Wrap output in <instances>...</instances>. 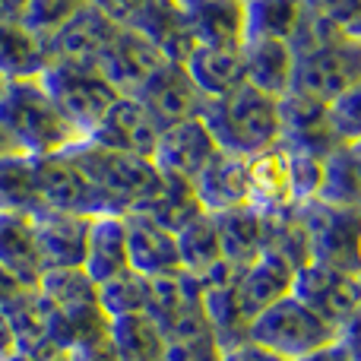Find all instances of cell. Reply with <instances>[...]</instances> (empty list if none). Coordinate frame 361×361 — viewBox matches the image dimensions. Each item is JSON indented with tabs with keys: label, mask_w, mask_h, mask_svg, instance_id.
<instances>
[{
	"label": "cell",
	"mask_w": 361,
	"mask_h": 361,
	"mask_svg": "<svg viewBox=\"0 0 361 361\" xmlns=\"http://www.w3.org/2000/svg\"><path fill=\"white\" fill-rule=\"evenodd\" d=\"M247 178H250V206H257L263 212H279L295 206L288 169H286V152L282 149L247 159Z\"/></svg>",
	"instance_id": "cell-29"
},
{
	"label": "cell",
	"mask_w": 361,
	"mask_h": 361,
	"mask_svg": "<svg viewBox=\"0 0 361 361\" xmlns=\"http://www.w3.org/2000/svg\"><path fill=\"white\" fill-rule=\"evenodd\" d=\"M124 231H127V260L130 269L140 276H159L180 269L178 263V238L171 228L159 225L146 212H127L124 216Z\"/></svg>",
	"instance_id": "cell-18"
},
{
	"label": "cell",
	"mask_w": 361,
	"mask_h": 361,
	"mask_svg": "<svg viewBox=\"0 0 361 361\" xmlns=\"http://www.w3.org/2000/svg\"><path fill=\"white\" fill-rule=\"evenodd\" d=\"M48 67V54H44V42L29 32L19 19L0 16V76L10 80H29V76H42Z\"/></svg>",
	"instance_id": "cell-26"
},
{
	"label": "cell",
	"mask_w": 361,
	"mask_h": 361,
	"mask_svg": "<svg viewBox=\"0 0 361 361\" xmlns=\"http://www.w3.org/2000/svg\"><path fill=\"white\" fill-rule=\"evenodd\" d=\"M86 4L89 0H19V23L44 42Z\"/></svg>",
	"instance_id": "cell-34"
},
{
	"label": "cell",
	"mask_w": 361,
	"mask_h": 361,
	"mask_svg": "<svg viewBox=\"0 0 361 361\" xmlns=\"http://www.w3.org/2000/svg\"><path fill=\"white\" fill-rule=\"evenodd\" d=\"M307 241V257L343 269H358V209H339L320 200L295 206Z\"/></svg>",
	"instance_id": "cell-8"
},
{
	"label": "cell",
	"mask_w": 361,
	"mask_h": 361,
	"mask_svg": "<svg viewBox=\"0 0 361 361\" xmlns=\"http://www.w3.org/2000/svg\"><path fill=\"white\" fill-rule=\"evenodd\" d=\"M193 193H197L203 212H228L238 206H250V178H247V159L219 152L203 175L193 180Z\"/></svg>",
	"instance_id": "cell-22"
},
{
	"label": "cell",
	"mask_w": 361,
	"mask_h": 361,
	"mask_svg": "<svg viewBox=\"0 0 361 361\" xmlns=\"http://www.w3.org/2000/svg\"><path fill=\"white\" fill-rule=\"evenodd\" d=\"M95 301H99L102 314H105L108 320L146 314V276L127 269V273L95 286Z\"/></svg>",
	"instance_id": "cell-33"
},
{
	"label": "cell",
	"mask_w": 361,
	"mask_h": 361,
	"mask_svg": "<svg viewBox=\"0 0 361 361\" xmlns=\"http://www.w3.org/2000/svg\"><path fill=\"white\" fill-rule=\"evenodd\" d=\"M358 99H361V86L345 92L343 99H336L333 105H326V118H330V127L339 143H358V127H361Z\"/></svg>",
	"instance_id": "cell-35"
},
{
	"label": "cell",
	"mask_w": 361,
	"mask_h": 361,
	"mask_svg": "<svg viewBox=\"0 0 361 361\" xmlns=\"http://www.w3.org/2000/svg\"><path fill=\"white\" fill-rule=\"evenodd\" d=\"M216 156H219V146L212 140V133L206 130V124L200 118H190L159 130L149 162L156 165L159 175L180 178L187 184H193Z\"/></svg>",
	"instance_id": "cell-11"
},
{
	"label": "cell",
	"mask_w": 361,
	"mask_h": 361,
	"mask_svg": "<svg viewBox=\"0 0 361 361\" xmlns=\"http://www.w3.org/2000/svg\"><path fill=\"white\" fill-rule=\"evenodd\" d=\"M133 99L146 108V114L152 118V124H156L159 130H165V127H171V124H180V121L200 118L203 105H206L200 89L193 86V80L187 76L184 63H175V61H165Z\"/></svg>",
	"instance_id": "cell-12"
},
{
	"label": "cell",
	"mask_w": 361,
	"mask_h": 361,
	"mask_svg": "<svg viewBox=\"0 0 361 361\" xmlns=\"http://www.w3.org/2000/svg\"><path fill=\"white\" fill-rule=\"evenodd\" d=\"M295 269L298 267L273 247H263L247 267L238 269L231 279V292H235V301L244 311V317L250 320L257 311H263L276 298L292 292Z\"/></svg>",
	"instance_id": "cell-15"
},
{
	"label": "cell",
	"mask_w": 361,
	"mask_h": 361,
	"mask_svg": "<svg viewBox=\"0 0 361 361\" xmlns=\"http://www.w3.org/2000/svg\"><path fill=\"white\" fill-rule=\"evenodd\" d=\"M6 152H13V146L6 143V137H4V133H0V156H6Z\"/></svg>",
	"instance_id": "cell-42"
},
{
	"label": "cell",
	"mask_w": 361,
	"mask_h": 361,
	"mask_svg": "<svg viewBox=\"0 0 361 361\" xmlns=\"http://www.w3.org/2000/svg\"><path fill=\"white\" fill-rule=\"evenodd\" d=\"M95 10H102L114 25L121 29H137L140 19L146 16V10L152 6V0H89Z\"/></svg>",
	"instance_id": "cell-36"
},
{
	"label": "cell",
	"mask_w": 361,
	"mask_h": 361,
	"mask_svg": "<svg viewBox=\"0 0 361 361\" xmlns=\"http://www.w3.org/2000/svg\"><path fill=\"white\" fill-rule=\"evenodd\" d=\"M339 333L343 330H336L330 320H324L317 311H311L298 295L288 292L250 317L244 343L257 345V349L269 352V355L282 361H295L307 355V352L320 349V345L333 343Z\"/></svg>",
	"instance_id": "cell-3"
},
{
	"label": "cell",
	"mask_w": 361,
	"mask_h": 361,
	"mask_svg": "<svg viewBox=\"0 0 361 361\" xmlns=\"http://www.w3.org/2000/svg\"><path fill=\"white\" fill-rule=\"evenodd\" d=\"M0 273L19 288H35L44 276V260L32 216L0 212Z\"/></svg>",
	"instance_id": "cell-20"
},
{
	"label": "cell",
	"mask_w": 361,
	"mask_h": 361,
	"mask_svg": "<svg viewBox=\"0 0 361 361\" xmlns=\"http://www.w3.org/2000/svg\"><path fill=\"white\" fill-rule=\"evenodd\" d=\"M219 361H282V358L269 355V352L257 349V345H250V343H238V345H228V349H222Z\"/></svg>",
	"instance_id": "cell-38"
},
{
	"label": "cell",
	"mask_w": 361,
	"mask_h": 361,
	"mask_svg": "<svg viewBox=\"0 0 361 361\" xmlns=\"http://www.w3.org/2000/svg\"><path fill=\"white\" fill-rule=\"evenodd\" d=\"M361 86V48L358 38H339L295 54L292 92L301 99L333 105L345 92Z\"/></svg>",
	"instance_id": "cell-5"
},
{
	"label": "cell",
	"mask_w": 361,
	"mask_h": 361,
	"mask_svg": "<svg viewBox=\"0 0 361 361\" xmlns=\"http://www.w3.org/2000/svg\"><path fill=\"white\" fill-rule=\"evenodd\" d=\"M89 219L92 216H73V212H54V209L32 212V228H35V238H38L44 273L48 269H80L82 267Z\"/></svg>",
	"instance_id": "cell-17"
},
{
	"label": "cell",
	"mask_w": 361,
	"mask_h": 361,
	"mask_svg": "<svg viewBox=\"0 0 361 361\" xmlns=\"http://www.w3.org/2000/svg\"><path fill=\"white\" fill-rule=\"evenodd\" d=\"M19 355V339L13 330V320L6 317V311L0 307V361H13Z\"/></svg>",
	"instance_id": "cell-39"
},
{
	"label": "cell",
	"mask_w": 361,
	"mask_h": 361,
	"mask_svg": "<svg viewBox=\"0 0 361 361\" xmlns=\"http://www.w3.org/2000/svg\"><path fill=\"white\" fill-rule=\"evenodd\" d=\"M137 212H146V216L156 219L159 225L178 231L180 225H187L193 216H200L203 206H200L197 193H193V184H187V180H180V178L159 175V184L152 187L149 197L137 206Z\"/></svg>",
	"instance_id": "cell-31"
},
{
	"label": "cell",
	"mask_w": 361,
	"mask_h": 361,
	"mask_svg": "<svg viewBox=\"0 0 361 361\" xmlns=\"http://www.w3.org/2000/svg\"><path fill=\"white\" fill-rule=\"evenodd\" d=\"M4 86H6V80H4V76H0V92H4Z\"/></svg>",
	"instance_id": "cell-43"
},
{
	"label": "cell",
	"mask_w": 361,
	"mask_h": 361,
	"mask_svg": "<svg viewBox=\"0 0 361 361\" xmlns=\"http://www.w3.org/2000/svg\"><path fill=\"white\" fill-rule=\"evenodd\" d=\"M178 238V263L184 273H190L193 279H203L206 273H212L216 267H222V247H219V231L212 212H200L187 225H180L175 231Z\"/></svg>",
	"instance_id": "cell-28"
},
{
	"label": "cell",
	"mask_w": 361,
	"mask_h": 361,
	"mask_svg": "<svg viewBox=\"0 0 361 361\" xmlns=\"http://www.w3.org/2000/svg\"><path fill=\"white\" fill-rule=\"evenodd\" d=\"M0 133L13 152H23L32 159L57 156L82 143L54 99L48 95L42 76L29 80H10L0 92Z\"/></svg>",
	"instance_id": "cell-1"
},
{
	"label": "cell",
	"mask_w": 361,
	"mask_h": 361,
	"mask_svg": "<svg viewBox=\"0 0 361 361\" xmlns=\"http://www.w3.org/2000/svg\"><path fill=\"white\" fill-rule=\"evenodd\" d=\"M82 273L92 286L114 279V276L127 273L130 260H127V231L124 216H92L89 219V235L86 250H82Z\"/></svg>",
	"instance_id": "cell-23"
},
{
	"label": "cell",
	"mask_w": 361,
	"mask_h": 361,
	"mask_svg": "<svg viewBox=\"0 0 361 361\" xmlns=\"http://www.w3.org/2000/svg\"><path fill=\"white\" fill-rule=\"evenodd\" d=\"M42 82L61 114L73 124L80 137H86L102 114L118 102V89L99 73V67H82V63H48L42 70Z\"/></svg>",
	"instance_id": "cell-6"
},
{
	"label": "cell",
	"mask_w": 361,
	"mask_h": 361,
	"mask_svg": "<svg viewBox=\"0 0 361 361\" xmlns=\"http://www.w3.org/2000/svg\"><path fill=\"white\" fill-rule=\"evenodd\" d=\"M244 10V38H276L295 42L307 13V0H241Z\"/></svg>",
	"instance_id": "cell-25"
},
{
	"label": "cell",
	"mask_w": 361,
	"mask_h": 361,
	"mask_svg": "<svg viewBox=\"0 0 361 361\" xmlns=\"http://www.w3.org/2000/svg\"><path fill=\"white\" fill-rule=\"evenodd\" d=\"M13 361H70L67 352H38V355H16Z\"/></svg>",
	"instance_id": "cell-40"
},
{
	"label": "cell",
	"mask_w": 361,
	"mask_h": 361,
	"mask_svg": "<svg viewBox=\"0 0 361 361\" xmlns=\"http://www.w3.org/2000/svg\"><path fill=\"white\" fill-rule=\"evenodd\" d=\"M295 361H358V345H355V326L343 330L333 343L320 345V349L307 352V355L295 358Z\"/></svg>",
	"instance_id": "cell-37"
},
{
	"label": "cell",
	"mask_w": 361,
	"mask_h": 361,
	"mask_svg": "<svg viewBox=\"0 0 361 361\" xmlns=\"http://www.w3.org/2000/svg\"><path fill=\"white\" fill-rule=\"evenodd\" d=\"M279 102L260 89L247 86L235 89L225 99H212L203 105L200 121L212 133L219 152L238 159H257L263 152L279 149L282 140V114Z\"/></svg>",
	"instance_id": "cell-2"
},
{
	"label": "cell",
	"mask_w": 361,
	"mask_h": 361,
	"mask_svg": "<svg viewBox=\"0 0 361 361\" xmlns=\"http://www.w3.org/2000/svg\"><path fill=\"white\" fill-rule=\"evenodd\" d=\"M82 140L92 146H102V149H111V152L152 159V149H156V140H159V127L152 124L146 108L140 105L133 95H118V102L102 114V121Z\"/></svg>",
	"instance_id": "cell-13"
},
{
	"label": "cell",
	"mask_w": 361,
	"mask_h": 361,
	"mask_svg": "<svg viewBox=\"0 0 361 361\" xmlns=\"http://www.w3.org/2000/svg\"><path fill=\"white\" fill-rule=\"evenodd\" d=\"M108 339H111L118 361H162L165 358V333L149 314L108 320Z\"/></svg>",
	"instance_id": "cell-30"
},
{
	"label": "cell",
	"mask_w": 361,
	"mask_h": 361,
	"mask_svg": "<svg viewBox=\"0 0 361 361\" xmlns=\"http://www.w3.org/2000/svg\"><path fill=\"white\" fill-rule=\"evenodd\" d=\"M16 292H19V286H16V282H10L4 273H0V307H4L6 301H10Z\"/></svg>",
	"instance_id": "cell-41"
},
{
	"label": "cell",
	"mask_w": 361,
	"mask_h": 361,
	"mask_svg": "<svg viewBox=\"0 0 361 361\" xmlns=\"http://www.w3.org/2000/svg\"><path fill=\"white\" fill-rule=\"evenodd\" d=\"M38 209H42V200H38L35 159L23 152L0 156V212L32 216Z\"/></svg>",
	"instance_id": "cell-32"
},
{
	"label": "cell",
	"mask_w": 361,
	"mask_h": 361,
	"mask_svg": "<svg viewBox=\"0 0 361 361\" xmlns=\"http://www.w3.org/2000/svg\"><path fill=\"white\" fill-rule=\"evenodd\" d=\"M35 175L42 209L73 212V216H105L99 193L92 190V184L82 175L80 162L70 156V149L35 159Z\"/></svg>",
	"instance_id": "cell-9"
},
{
	"label": "cell",
	"mask_w": 361,
	"mask_h": 361,
	"mask_svg": "<svg viewBox=\"0 0 361 361\" xmlns=\"http://www.w3.org/2000/svg\"><path fill=\"white\" fill-rule=\"evenodd\" d=\"M279 114H282V140L279 149L288 152H307V156L324 159L326 152H333L336 146H343L336 140L326 118V105L301 95H286L279 102Z\"/></svg>",
	"instance_id": "cell-16"
},
{
	"label": "cell",
	"mask_w": 361,
	"mask_h": 361,
	"mask_svg": "<svg viewBox=\"0 0 361 361\" xmlns=\"http://www.w3.org/2000/svg\"><path fill=\"white\" fill-rule=\"evenodd\" d=\"M118 29L121 25H114L102 10L86 4L54 35L44 38L48 63H82V67H95Z\"/></svg>",
	"instance_id": "cell-14"
},
{
	"label": "cell",
	"mask_w": 361,
	"mask_h": 361,
	"mask_svg": "<svg viewBox=\"0 0 361 361\" xmlns=\"http://www.w3.org/2000/svg\"><path fill=\"white\" fill-rule=\"evenodd\" d=\"M165 61L169 57L149 35L137 29H118L95 67L121 95H137Z\"/></svg>",
	"instance_id": "cell-10"
},
{
	"label": "cell",
	"mask_w": 361,
	"mask_h": 361,
	"mask_svg": "<svg viewBox=\"0 0 361 361\" xmlns=\"http://www.w3.org/2000/svg\"><path fill=\"white\" fill-rule=\"evenodd\" d=\"M212 219H216L222 260L228 267H247L267 247V212L257 209V206H238V209L219 212Z\"/></svg>",
	"instance_id": "cell-24"
},
{
	"label": "cell",
	"mask_w": 361,
	"mask_h": 361,
	"mask_svg": "<svg viewBox=\"0 0 361 361\" xmlns=\"http://www.w3.org/2000/svg\"><path fill=\"white\" fill-rule=\"evenodd\" d=\"M292 295H298L311 311H317L324 320H330L336 330L358 326V301H361L358 269H343L333 267V263L307 260L295 269Z\"/></svg>",
	"instance_id": "cell-7"
},
{
	"label": "cell",
	"mask_w": 361,
	"mask_h": 361,
	"mask_svg": "<svg viewBox=\"0 0 361 361\" xmlns=\"http://www.w3.org/2000/svg\"><path fill=\"white\" fill-rule=\"evenodd\" d=\"M184 70L206 102L225 99L244 86L241 44H193L184 57Z\"/></svg>",
	"instance_id": "cell-19"
},
{
	"label": "cell",
	"mask_w": 361,
	"mask_h": 361,
	"mask_svg": "<svg viewBox=\"0 0 361 361\" xmlns=\"http://www.w3.org/2000/svg\"><path fill=\"white\" fill-rule=\"evenodd\" d=\"M244 82L273 99H286L292 92L295 76V51L288 42L276 38H244L241 42Z\"/></svg>",
	"instance_id": "cell-21"
},
{
	"label": "cell",
	"mask_w": 361,
	"mask_h": 361,
	"mask_svg": "<svg viewBox=\"0 0 361 361\" xmlns=\"http://www.w3.org/2000/svg\"><path fill=\"white\" fill-rule=\"evenodd\" d=\"M70 156L80 162L82 175L89 178L92 190L99 193L102 209L108 216L133 212L152 193V187L159 184V171L149 159L102 149V146L86 143V140L76 143L70 149Z\"/></svg>",
	"instance_id": "cell-4"
},
{
	"label": "cell",
	"mask_w": 361,
	"mask_h": 361,
	"mask_svg": "<svg viewBox=\"0 0 361 361\" xmlns=\"http://www.w3.org/2000/svg\"><path fill=\"white\" fill-rule=\"evenodd\" d=\"M358 143H343L324 156L320 187L314 200H320L326 206H339V209H358Z\"/></svg>",
	"instance_id": "cell-27"
}]
</instances>
